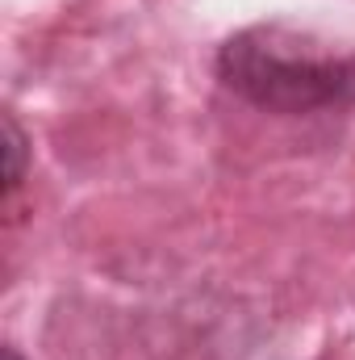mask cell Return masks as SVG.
<instances>
[{
  "mask_svg": "<svg viewBox=\"0 0 355 360\" xmlns=\"http://www.w3.org/2000/svg\"><path fill=\"white\" fill-rule=\"evenodd\" d=\"M226 89L276 113H314L355 105V55L322 51V42L284 25L234 34L217 55Z\"/></svg>",
  "mask_w": 355,
  "mask_h": 360,
  "instance_id": "obj_1",
  "label": "cell"
},
{
  "mask_svg": "<svg viewBox=\"0 0 355 360\" xmlns=\"http://www.w3.org/2000/svg\"><path fill=\"white\" fill-rule=\"evenodd\" d=\"M4 360H21V352L17 348H4Z\"/></svg>",
  "mask_w": 355,
  "mask_h": 360,
  "instance_id": "obj_3",
  "label": "cell"
},
{
  "mask_svg": "<svg viewBox=\"0 0 355 360\" xmlns=\"http://www.w3.org/2000/svg\"><path fill=\"white\" fill-rule=\"evenodd\" d=\"M4 160H8V168H4V193L13 197L17 184H21V164H25V139H21V130H17L13 117H4Z\"/></svg>",
  "mask_w": 355,
  "mask_h": 360,
  "instance_id": "obj_2",
  "label": "cell"
}]
</instances>
